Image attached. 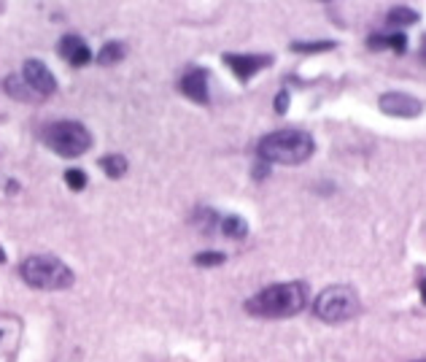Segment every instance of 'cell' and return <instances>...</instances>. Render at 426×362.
I'll return each instance as SVG.
<instances>
[{"instance_id": "44dd1931", "label": "cell", "mask_w": 426, "mask_h": 362, "mask_svg": "<svg viewBox=\"0 0 426 362\" xmlns=\"http://www.w3.org/2000/svg\"><path fill=\"white\" fill-rule=\"evenodd\" d=\"M289 97H292L289 90H280V92L275 95V111H278V114H286V108H289Z\"/></svg>"}, {"instance_id": "7a4b0ae2", "label": "cell", "mask_w": 426, "mask_h": 362, "mask_svg": "<svg viewBox=\"0 0 426 362\" xmlns=\"http://www.w3.org/2000/svg\"><path fill=\"white\" fill-rule=\"evenodd\" d=\"M316 151V141L313 135H307L305 130H275V133L265 135L256 147L259 160L270 162V165H300L313 157Z\"/></svg>"}, {"instance_id": "d4e9b609", "label": "cell", "mask_w": 426, "mask_h": 362, "mask_svg": "<svg viewBox=\"0 0 426 362\" xmlns=\"http://www.w3.org/2000/svg\"><path fill=\"white\" fill-rule=\"evenodd\" d=\"M413 362H426V357H424V360H413Z\"/></svg>"}, {"instance_id": "9c48e42d", "label": "cell", "mask_w": 426, "mask_h": 362, "mask_svg": "<svg viewBox=\"0 0 426 362\" xmlns=\"http://www.w3.org/2000/svg\"><path fill=\"white\" fill-rule=\"evenodd\" d=\"M178 90L187 95L189 100L200 103V106H208L211 103V95H208V70L205 68H192L187 70L181 81H178Z\"/></svg>"}, {"instance_id": "7c38bea8", "label": "cell", "mask_w": 426, "mask_h": 362, "mask_svg": "<svg viewBox=\"0 0 426 362\" xmlns=\"http://www.w3.org/2000/svg\"><path fill=\"white\" fill-rule=\"evenodd\" d=\"M367 46L375 49V52H381V49H394L397 54H402L408 49V38H405V33H373L370 38H367Z\"/></svg>"}, {"instance_id": "cb8c5ba5", "label": "cell", "mask_w": 426, "mask_h": 362, "mask_svg": "<svg viewBox=\"0 0 426 362\" xmlns=\"http://www.w3.org/2000/svg\"><path fill=\"white\" fill-rule=\"evenodd\" d=\"M6 262V252H3V246H0V265Z\"/></svg>"}, {"instance_id": "30bf717a", "label": "cell", "mask_w": 426, "mask_h": 362, "mask_svg": "<svg viewBox=\"0 0 426 362\" xmlns=\"http://www.w3.org/2000/svg\"><path fill=\"white\" fill-rule=\"evenodd\" d=\"M57 52H60V57L65 60L67 65H73V68L89 65V60H92V52H89V46H87V41L81 38V36H73V33H67V36L60 38Z\"/></svg>"}, {"instance_id": "3957f363", "label": "cell", "mask_w": 426, "mask_h": 362, "mask_svg": "<svg viewBox=\"0 0 426 362\" xmlns=\"http://www.w3.org/2000/svg\"><path fill=\"white\" fill-rule=\"evenodd\" d=\"M19 273H22L25 284H30L33 289H49V292L67 289V287H73V282H76L73 270L54 255L27 257L25 262L19 265Z\"/></svg>"}, {"instance_id": "d6986e66", "label": "cell", "mask_w": 426, "mask_h": 362, "mask_svg": "<svg viewBox=\"0 0 426 362\" xmlns=\"http://www.w3.org/2000/svg\"><path fill=\"white\" fill-rule=\"evenodd\" d=\"M87 181H89V179H87V174H84L81 168H70V171H65V184L73 189V192L87 189Z\"/></svg>"}, {"instance_id": "4fadbf2b", "label": "cell", "mask_w": 426, "mask_h": 362, "mask_svg": "<svg viewBox=\"0 0 426 362\" xmlns=\"http://www.w3.org/2000/svg\"><path fill=\"white\" fill-rule=\"evenodd\" d=\"M421 16H418V11L415 9H410V6H391L386 14V25L394 30V33H400L402 27L408 25H415Z\"/></svg>"}, {"instance_id": "9a60e30c", "label": "cell", "mask_w": 426, "mask_h": 362, "mask_svg": "<svg viewBox=\"0 0 426 362\" xmlns=\"http://www.w3.org/2000/svg\"><path fill=\"white\" fill-rule=\"evenodd\" d=\"M119 60H124V43L121 41H108L106 46L97 52V65H116Z\"/></svg>"}, {"instance_id": "5bb4252c", "label": "cell", "mask_w": 426, "mask_h": 362, "mask_svg": "<svg viewBox=\"0 0 426 362\" xmlns=\"http://www.w3.org/2000/svg\"><path fill=\"white\" fill-rule=\"evenodd\" d=\"M219 228H222V233H224L226 238H232V241H243V238L248 235V222H246L243 216H235V214L224 216V219L219 222Z\"/></svg>"}, {"instance_id": "603a6c76", "label": "cell", "mask_w": 426, "mask_h": 362, "mask_svg": "<svg viewBox=\"0 0 426 362\" xmlns=\"http://www.w3.org/2000/svg\"><path fill=\"white\" fill-rule=\"evenodd\" d=\"M418 289H421V300H424V303H426V279H424V282H421V287H418Z\"/></svg>"}, {"instance_id": "ba28073f", "label": "cell", "mask_w": 426, "mask_h": 362, "mask_svg": "<svg viewBox=\"0 0 426 362\" xmlns=\"http://www.w3.org/2000/svg\"><path fill=\"white\" fill-rule=\"evenodd\" d=\"M224 65L232 68V73L238 76V81H248L256 76L262 68L273 65V54H224Z\"/></svg>"}, {"instance_id": "8fae6325", "label": "cell", "mask_w": 426, "mask_h": 362, "mask_svg": "<svg viewBox=\"0 0 426 362\" xmlns=\"http://www.w3.org/2000/svg\"><path fill=\"white\" fill-rule=\"evenodd\" d=\"M3 90L11 95L13 100H25V103H36V100H40L38 95L30 90V84L25 81L22 73H9V76L3 79Z\"/></svg>"}, {"instance_id": "5b68a950", "label": "cell", "mask_w": 426, "mask_h": 362, "mask_svg": "<svg viewBox=\"0 0 426 362\" xmlns=\"http://www.w3.org/2000/svg\"><path fill=\"white\" fill-rule=\"evenodd\" d=\"M361 309L359 297L356 292L346 287V284H337V287H327V289H321L319 297L313 300V311H316V316L324 319V322L329 324H337V322H346L351 316H356Z\"/></svg>"}, {"instance_id": "484cf974", "label": "cell", "mask_w": 426, "mask_h": 362, "mask_svg": "<svg viewBox=\"0 0 426 362\" xmlns=\"http://www.w3.org/2000/svg\"><path fill=\"white\" fill-rule=\"evenodd\" d=\"M0 338H3V330H0Z\"/></svg>"}, {"instance_id": "7402d4cb", "label": "cell", "mask_w": 426, "mask_h": 362, "mask_svg": "<svg viewBox=\"0 0 426 362\" xmlns=\"http://www.w3.org/2000/svg\"><path fill=\"white\" fill-rule=\"evenodd\" d=\"M421 60L426 63V36L421 38Z\"/></svg>"}, {"instance_id": "ffe728a7", "label": "cell", "mask_w": 426, "mask_h": 362, "mask_svg": "<svg viewBox=\"0 0 426 362\" xmlns=\"http://www.w3.org/2000/svg\"><path fill=\"white\" fill-rule=\"evenodd\" d=\"M270 171H273V165H270V162H265V160H256L253 162V179H256V181H265L267 176H270Z\"/></svg>"}, {"instance_id": "277c9868", "label": "cell", "mask_w": 426, "mask_h": 362, "mask_svg": "<svg viewBox=\"0 0 426 362\" xmlns=\"http://www.w3.org/2000/svg\"><path fill=\"white\" fill-rule=\"evenodd\" d=\"M40 141L52 149L54 154L65 157V160H73V157H81L92 149V135L89 130L81 124V122L73 119H60L52 122L40 130Z\"/></svg>"}, {"instance_id": "e0dca14e", "label": "cell", "mask_w": 426, "mask_h": 362, "mask_svg": "<svg viewBox=\"0 0 426 362\" xmlns=\"http://www.w3.org/2000/svg\"><path fill=\"white\" fill-rule=\"evenodd\" d=\"M100 168H103V174L108 176V179H121V176L127 174V160L121 157V154H106L103 160H100Z\"/></svg>"}, {"instance_id": "8992f818", "label": "cell", "mask_w": 426, "mask_h": 362, "mask_svg": "<svg viewBox=\"0 0 426 362\" xmlns=\"http://www.w3.org/2000/svg\"><path fill=\"white\" fill-rule=\"evenodd\" d=\"M378 108L388 114V117H402V119H413L424 111V103L408 92H386L381 95L378 100Z\"/></svg>"}, {"instance_id": "2e32d148", "label": "cell", "mask_w": 426, "mask_h": 362, "mask_svg": "<svg viewBox=\"0 0 426 362\" xmlns=\"http://www.w3.org/2000/svg\"><path fill=\"white\" fill-rule=\"evenodd\" d=\"M337 49V41H294L292 52L297 54H321Z\"/></svg>"}, {"instance_id": "ac0fdd59", "label": "cell", "mask_w": 426, "mask_h": 362, "mask_svg": "<svg viewBox=\"0 0 426 362\" xmlns=\"http://www.w3.org/2000/svg\"><path fill=\"white\" fill-rule=\"evenodd\" d=\"M224 262H226L224 252H200V255H195V265H200V268H219Z\"/></svg>"}, {"instance_id": "6da1fadb", "label": "cell", "mask_w": 426, "mask_h": 362, "mask_svg": "<svg viewBox=\"0 0 426 362\" xmlns=\"http://www.w3.org/2000/svg\"><path fill=\"white\" fill-rule=\"evenodd\" d=\"M307 306V287L302 282L270 284L246 300V311L262 319H286L297 316Z\"/></svg>"}, {"instance_id": "52a82bcc", "label": "cell", "mask_w": 426, "mask_h": 362, "mask_svg": "<svg viewBox=\"0 0 426 362\" xmlns=\"http://www.w3.org/2000/svg\"><path fill=\"white\" fill-rule=\"evenodd\" d=\"M22 76H25L30 90L38 97H49V95L57 92V79H54L52 70L46 68V63H40V60H27L22 65Z\"/></svg>"}]
</instances>
